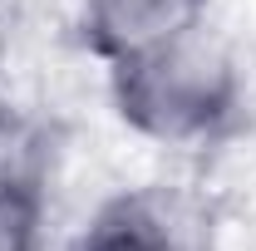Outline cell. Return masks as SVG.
Segmentation results:
<instances>
[{
    "mask_svg": "<svg viewBox=\"0 0 256 251\" xmlns=\"http://www.w3.org/2000/svg\"><path fill=\"white\" fill-rule=\"evenodd\" d=\"M74 251H202V226L168 188H124L89 212Z\"/></svg>",
    "mask_w": 256,
    "mask_h": 251,
    "instance_id": "cell-4",
    "label": "cell"
},
{
    "mask_svg": "<svg viewBox=\"0 0 256 251\" xmlns=\"http://www.w3.org/2000/svg\"><path fill=\"white\" fill-rule=\"evenodd\" d=\"M212 0H79L74 30L104 69L207 30Z\"/></svg>",
    "mask_w": 256,
    "mask_h": 251,
    "instance_id": "cell-3",
    "label": "cell"
},
{
    "mask_svg": "<svg viewBox=\"0 0 256 251\" xmlns=\"http://www.w3.org/2000/svg\"><path fill=\"white\" fill-rule=\"evenodd\" d=\"M60 188V148L44 118L0 98V251H44Z\"/></svg>",
    "mask_w": 256,
    "mask_h": 251,
    "instance_id": "cell-2",
    "label": "cell"
},
{
    "mask_svg": "<svg viewBox=\"0 0 256 251\" xmlns=\"http://www.w3.org/2000/svg\"><path fill=\"white\" fill-rule=\"evenodd\" d=\"M118 124L158 148H207L226 138L246 108L242 64L212 30L172 40L138 60L104 69Z\"/></svg>",
    "mask_w": 256,
    "mask_h": 251,
    "instance_id": "cell-1",
    "label": "cell"
}]
</instances>
